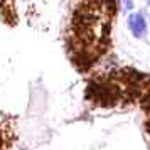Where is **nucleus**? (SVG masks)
I'll return each instance as SVG.
<instances>
[{
	"label": "nucleus",
	"instance_id": "obj_3",
	"mask_svg": "<svg viewBox=\"0 0 150 150\" xmlns=\"http://www.w3.org/2000/svg\"><path fill=\"white\" fill-rule=\"evenodd\" d=\"M145 130H147V133L150 135V118H147V122H145Z\"/></svg>",
	"mask_w": 150,
	"mask_h": 150
},
{
	"label": "nucleus",
	"instance_id": "obj_1",
	"mask_svg": "<svg viewBox=\"0 0 150 150\" xmlns=\"http://www.w3.org/2000/svg\"><path fill=\"white\" fill-rule=\"evenodd\" d=\"M128 27H130L132 34L135 35V37H142V35H145L147 24H145L143 15H140V14L130 15V19H128Z\"/></svg>",
	"mask_w": 150,
	"mask_h": 150
},
{
	"label": "nucleus",
	"instance_id": "obj_2",
	"mask_svg": "<svg viewBox=\"0 0 150 150\" xmlns=\"http://www.w3.org/2000/svg\"><path fill=\"white\" fill-rule=\"evenodd\" d=\"M138 101H140V106H142V110L147 113V116L150 118V89L143 93L142 98H140Z\"/></svg>",
	"mask_w": 150,
	"mask_h": 150
}]
</instances>
